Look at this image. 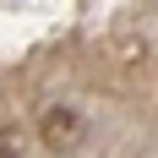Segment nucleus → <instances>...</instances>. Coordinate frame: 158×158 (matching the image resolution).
Instances as JSON below:
<instances>
[{
	"mask_svg": "<svg viewBox=\"0 0 158 158\" xmlns=\"http://www.w3.org/2000/svg\"><path fill=\"white\" fill-rule=\"evenodd\" d=\"M82 136H87V120H82L71 104H49V109L38 114V142H44L49 153H77Z\"/></svg>",
	"mask_w": 158,
	"mask_h": 158,
	"instance_id": "nucleus-1",
	"label": "nucleus"
},
{
	"mask_svg": "<svg viewBox=\"0 0 158 158\" xmlns=\"http://www.w3.org/2000/svg\"><path fill=\"white\" fill-rule=\"evenodd\" d=\"M0 158H22V126H0Z\"/></svg>",
	"mask_w": 158,
	"mask_h": 158,
	"instance_id": "nucleus-2",
	"label": "nucleus"
}]
</instances>
